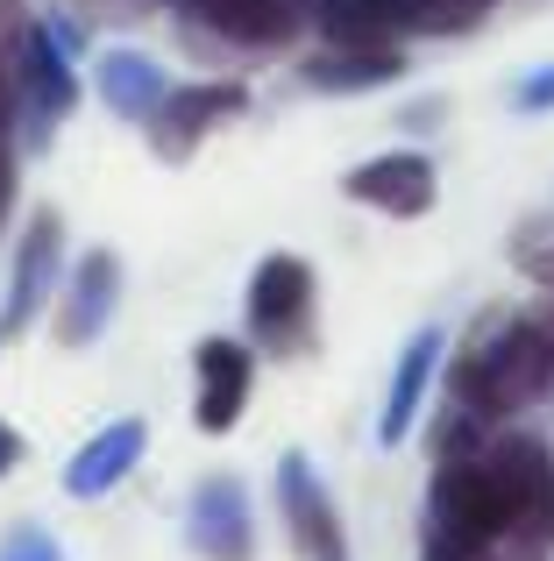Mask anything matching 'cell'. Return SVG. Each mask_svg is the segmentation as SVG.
<instances>
[{"mask_svg": "<svg viewBox=\"0 0 554 561\" xmlns=\"http://www.w3.org/2000/svg\"><path fill=\"white\" fill-rule=\"evenodd\" d=\"M554 383V328H533V320H505L490 328L470 356L455 363V405L470 420L498 426L512 420L519 405H533Z\"/></svg>", "mask_w": 554, "mask_h": 561, "instance_id": "6da1fadb", "label": "cell"}, {"mask_svg": "<svg viewBox=\"0 0 554 561\" xmlns=\"http://www.w3.org/2000/svg\"><path fill=\"white\" fill-rule=\"evenodd\" d=\"M484 462H490V477L505 483V497H512L519 540L554 548V455H547V440H533V434H490L484 440Z\"/></svg>", "mask_w": 554, "mask_h": 561, "instance_id": "7a4b0ae2", "label": "cell"}, {"mask_svg": "<svg viewBox=\"0 0 554 561\" xmlns=\"http://www.w3.org/2000/svg\"><path fill=\"white\" fill-rule=\"evenodd\" d=\"M250 328L270 348H299L313 328V271L299 256H264L250 285Z\"/></svg>", "mask_w": 554, "mask_h": 561, "instance_id": "3957f363", "label": "cell"}, {"mask_svg": "<svg viewBox=\"0 0 554 561\" xmlns=\"http://www.w3.org/2000/svg\"><path fill=\"white\" fill-rule=\"evenodd\" d=\"M199 561H256V519H250V491L235 477H207L193 491V519H185Z\"/></svg>", "mask_w": 554, "mask_h": 561, "instance_id": "277c9868", "label": "cell"}, {"mask_svg": "<svg viewBox=\"0 0 554 561\" xmlns=\"http://www.w3.org/2000/svg\"><path fill=\"white\" fill-rule=\"evenodd\" d=\"M277 497H285V526H291V540H299L305 561H348L342 519H334V505H327V491H320L305 455H285V462H277Z\"/></svg>", "mask_w": 554, "mask_h": 561, "instance_id": "5b68a950", "label": "cell"}, {"mask_svg": "<svg viewBox=\"0 0 554 561\" xmlns=\"http://www.w3.org/2000/svg\"><path fill=\"white\" fill-rule=\"evenodd\" d=\"M199 405H193V420H199V434H228V426L242 420V405H250V377H256V363H250V348L242 342H199Z\"/></svg>", "mask_w": 554, "mask_h": 561, "instance_id": "8992f818", "label": "cell"}, {"mask_svg": "<svg viewBox=\"0 0 554 561\" xmlns=\"http://www.w3.org/2000/svg\"><path fill=\"white\" fill-rule=\"evenodd\" d=\"M348 199L377 206V214L413 220V214H427V206H434V164H427V157H413V150H399V157H370V164L348 179Z\"/></svg>", "mask_w": 554, "mask_h": 561, "instance_id": "52a82bcc", "label": "cell"}, {"mask_svg": "<svg viewBox=\"0 0 554 561\" xmlns=\"http://www.w3.org/2000/svg\"><path fill=\"white\" fill-rule=\"evenodd\" d=\"M305 22L327 28L334 50H377V43L405 36L413 14H405V0H305Z\"/></svg>", "mask_w": 554, "mask_h": 561, "instance_id": "ba28073f", "label": "cell"}, {"mask_svg": "<svg viewBox=\"0 0 554 561\" xmlns=\"http://www.w3.org/2000/svg\"><path fill=\"white\" fill-rule=\"evenodd\" d=\"M193 14L207 28H221L228 43H256V50H270V43L299 36L305 0H193Z\"/></svg>", "mask_w": 554, "mask_h": 561, "instance_id": "9c48e42d", "label": "cell"}, {"mask_svg": "<svg viewBox=\"0 0 554 561\" xmlns=\"http://www.w3.org/2000/svg\"><path fill=\"white\" fill-rule=\"evenodd\" d=\"M136 462H142V420H114L107 434H93L79 455H71L65 491H71V497H107Z\"/></svg>", "mask_w": 554, "mask_h": 561, "instance_id": "30bf717a", "label": "cell"}, {"mask_svg": "<svg viewBox=\"0 0 554 561\" xmlns=\"http://www.w3.org/2000/svg\"><path fill=\"white\" fill-rule=\"evenodd\" d=\"M434 363H441V334H413V348H405L399 370H391L384 420H377V434H384V440H405V434H413V412H419V398H427Z\"/></svg>", "mask_w": 554, "mask_h": 561, "instance_id": "8fae6325", "label": "cell"}, {"mask_svg": "<svg viewBox=\"0 0 554 561\" xmlns=\"http://www.w3.org/2000/svg\"><path fill=\"white\" fill-rule=\"evenodd\" d=\"M399 50L391 43H377V50H327L313 65V85H334V93H362V85H391L399 79Z\"/></svg>", "mask_w": 554, "mask_h": 561, "instance_id": "7c38bea8", "label": "cell"}, {"mask_svg": "<svg viewBox=\"0 0 554 561\" xmlns=\"http://www.w3.org/2000/svg\"><path fill=\"white\" fill-rule=\"evenodd\" d=\"M107 313H114V256H85L79 291H71V313H65V342H93Z\"/></svg>", "mask_w": 554, "mask_h": 561, "instance_id": "4fadbf2b", "label": "cell"}, {"mask_svg": "<svg viewBox=\"0 0 554 561\" xmlns=\"http://www.w3.org/2000/svg\"><path fill=\"white\" fill-rule=\"evenodd\" d=\"M228 107H242V93L235 85H199V93H185V100H171V122H178V136H171V150H185V142L199 136V128H213Z\"/></svg>", "mask_w": 554, "mask_h": 561, "instance_id": "5bb4252c", "label": "cell"}, {"mask_svg": "<svg viewBox=\"0 0 554 561\" xmlns=\"http://www.w3.org/2000/svg\"><path fill=\"white\" fill-rule=\"evenodd\" d=\"M490 0H405V14H413V28H427V36H448V28H476L484 22Z\"/></svg>", "mask_w": 554, "mask_h": 561, "instance_id": "9a60e30c", "label": "cell"}, {"mask_svg": "<svg viewBox=\"0 0 554 561\" xmlns=\"http://www.w3.org/2000/svg\"><path fill=\"white\" fill-rule=\"evenodd\" d=\"M0 561H65V548H57V534H43V526H8V534H0Z\"/></svg>", "mask_w": 554, "mask_h": 561, "instance_id": "2e32d148", "label": "cell"}, {"mask_svg": "<svg viewBox=\"0 0 554 561\" xmlns=\"http://www.w3.org/2000/svg\"><path fill=\"white\" fill-rule=\"evenodd\" d=\"M14 462H22V434H14V426L8 420H0V477H8V469Z\"/></svg>", "mask_w": 554, "mask_h": 561, "instance_id": "e0dca14e", "label": "cell"}, {"mask_svg": "<svg viewBox=\"0 0 554 561\" xmlns=\"http://www.w3.org/2000/svg\"><path fill=\"white\" fill-rule=\"evenodd\" d=\"M8 192H14V171H8V150H0V214H8Z\"/></svg>", "mask_w": 554, "mask_h": 561, "instance_id": "ac0fdd59", "label": "cell"}, {"mask_svg": "<svg viewBox=\"0 0 554 561\" xmlns=\"http://www.w3.org/2000/svg\"><path fill=\"white\" fill-rule=\"evenodd\" d=\"M533 271H541V285H554V249H547V256H533Z\"/></svg>", "mask_w": 554, "mask_h": 561, "instance_id": "d6986e66", "label": "cell"}, {"mask_svg": "<svg viewBox=\"0 0 554 561\" xmlns=\"http://www.w3.org/2000/svg\"><path fill=\"white\" fill-rule=\"evenodd\" d=\"M527 100H554V71H547V79H541V85H533V93H527Z\"/></svg>", "mask_w": 554, "mask_h": 561, "instance_id": "ffe728a7", "label": "cell"}, {"mask_svg": "<svg viewBox=\"0 0 554 561\" xmlns=\"http://www.w3.org/2000/svg\"><path fill=\"white\" fill-rule=\"evenodd\" d=\"M0 122H8V79H0Z\"/></svg>", "mask_w": 554, "mask_h": 561, "instance_id": "44dd1931", "label": "cell"}]
</instances>
